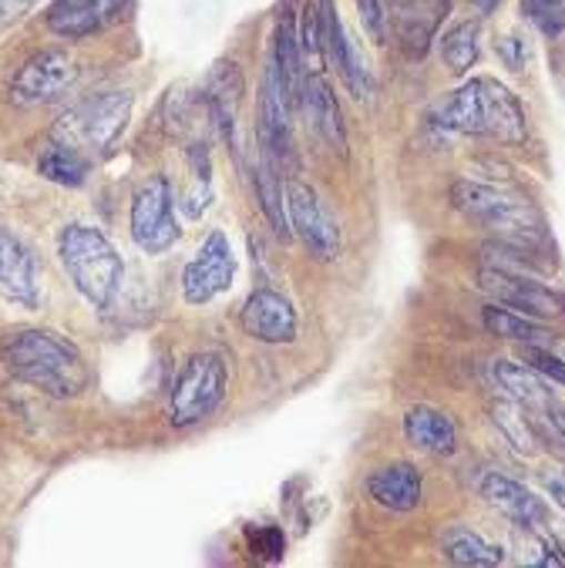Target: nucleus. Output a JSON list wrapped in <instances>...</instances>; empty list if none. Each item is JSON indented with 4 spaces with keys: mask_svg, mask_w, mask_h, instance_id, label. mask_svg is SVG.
I'll return each mask as SVG.
<instances>
[{
    "mask_svg": "<svg viewBox=\"0 0 565 568\" xmlns=\"http://www.w3.org/2000/svg\"><path fill=\"white\" fill-rule=\"evenodd\" d=\"M482 323L492 336H502V339H515V344H542V339H548L552 344V329L542 326V320H532L518 310H508L502 303H488L482 310Z\"/></svg>",
    "mask_w": 565,
    "mask_h": 568,
    "instance_id": "25",
    "label": "nucleus"
},
{
    "mask_svg": "<svg viewBox=\"0 0 565 568\" xmlns=\"http://www.w3.org/2000/svg\"><path fill=\"white\" fill-rule=\"evenodd\" d=\"M478 286L508 310H518L532 320H565V296L528 273L505 270V266H482Z\"/></svg>",
    "mask_w": 565,
    "mask_h": 568,
    "instance_id": "9",
    "label": "nucleus"
},
{
    "mask_svg": "<svg viewBox=\"0 0 565 568\" xmlns=\"http://www.w3.org/2000/svg\"><path fill=\"white\" fill-rule=\"evenodd\" d=\"M253 189H256V199H260V209H263L266 222L273 225V233L286 243L293 236V225H290V212H286V202H283L280 165L266 149H263V155H260V162L253 169Z\"/></svg>",
    "mask_w": 565,
    "mask_h": 568,
    "instance_id": "23",
    "label": "nucleus"
},
{
    "mask_svg": "<svg viewBox=\"0 0 565 568\" xmlns=\"http://www.w3.org/2000/svg\"><path fill=\"white\" fill-rule=\"evenodd\" d=\"M129 119H132V91H101L71 104L51 129V139L98 162L119 145V139L129 129Z\"/></svg>",
    "mask_w": 565,
    "mask_h": 568,
    "instance_id": "5",
    "label": "nucleus"
},
{
    "mask_svg": "<svg viewBox=\"0 0 565 568\" xmlns=\"http://www.w3.org/2000/svg\"><path fill=\"white\" fill-rule=\"evenodd\" d=\"M0 293H4L11 303H21L28 310H34L41 300L38 256L11 230H0Z\"/></svg>",
    "mask_w": 565,
    "mask_h": 568,
    "instance_id": "15",
    "label": "nucleus"
},
{
    "mask_svg": "<svg viewBox=\"0 0 565 568\" xmlns=\"http://www.w3.org/2000/svg\"><path fill=\"white\" fill-rule=\"evenodd\" d=\"M545 491H548V498L565 511V471H552V475L545 478Z\"/></svg>",
    "mask_w": 565,
    "mask_h": 568,
    "instance_id": "36",
    "label": "nucleus"
},
{
    "mask_svg": "<svg viewBox=\"0 0 565 568\" xmlns=\"http://www.w3.org/2000/svg\"><path fill=\"white\" fill-rule=\"evenodd\" d=\"M233 280H236L233 243L222 230H212L182 270V296L189 306H205L225 290H233Z\"/></svg>",
    "mask_w": 565,
    "mask_h": 568,
    "instance_id": "10",
    "label": "nucleus"
},
{
    "mask_svg": "<svg viewBox=\"0 0 565 568\" xmlns=\"http://www.w3.org/2000/svg\"><path fill=\"white\" fill-rule=\"evenodd\" d=\"M38 0H0V28H11L14 21H21Z\"/></svg>",
    "mask_w": 565,
    "mask_h": 568,
    "instance_id": "35",
    "label": "nucleus"
},
{
    "mask_svg": "<svg viewBox=\"0 0 565 568\" xmlns=\"http://www.w3.org/2000/svg\"><path fill=\"white\" fill-rule=\"evenodd\" d=\"M240 326L246 336L260 339V344H293L296 339V310L293 303L276 290H253L250 300L240 310Z\"/></svg>",
    "mask_w": 565,
    "mask_h": 568,
    "instance_id": "14",
    "label": "nucleus"
},
{
    "mask_svg": "<svg viewBox=\"0 0 565 568\" xmlns=\"http://www.w3.org/2000/svg\"><path fill=\"white\" fill-rule=\"evenodd\" d=\"M404 437L427 450V454H455L458 447V424L447 410H437L431 404H417L404 414Z\"/></svg>",
    "mask_w": 565,
    "mask_h": 568,
    "instance_id": "20",
    "label": "nucleus"
},
{
    "mask_svg": "<svg viewBox=\"0 0 565 568\" xmlns=\"http://www.w3.org/2000/svg\"><path fill=\"white\" fill-rule=\"evenodd\" d=\"M78 74H81L78 61L64 48H44L18 68V74L8 88V101L18 108L51 104L74 88Z\"/></svg>",
    "mask_w": 565,
    "mask_h": 568,
    "instance_id": "8",
    "label": "nucleus"
},
{
    "mask_svg": "<svg viewBox=\"0 0 565 568\" xmlns=\"http://www.w3.org/2000/svg\"><path fill=\"white\" fill-rule=\"evenodd\" d=\"M495 424H498V430L508 437V444L512 447H518V450H532L535 447V434H532V427H528V420L518 414V407L515 404H495Z\"/></svg>",
    "mask_w": 565,
    "mask_h": 568,
    "instance_id": "30",
    "label": "nucleus"
},
{
    "mask_svg": "<svg viewBox=\"0 0 565 568\" xmlns=\"http://www.w3.org/2000/svg\"><path fill=\"white\" fill-rule=\"evenodd\" d=\"M91 159H84L78 149L64 145V142H54L48 139V149L41 152L38 159V172L54 182V185H64V189H81L91 175Z\"/></svg>",
    "mask_w": 565,
    "mask_h": 568,
    "instance_id": "26",
    "label": "nucleus"
},
{
    "mask_svg": "<svg viewBox=\"0 0 565 568\" xmlns=\"http://www.w3.org/2000/svg\"><path fill=\"white\" fill-rule=\"evenodd\" d=\"M129 230H132L135 246L149 256H162L179 243L182 230L175 219L172 185L165 175H152L139 185V192L132 195Z\"/></svg>",
    "mask_w": 565,
    "mask_h": 568,
    "instance_id": "7",
    "label": "nucleus"
},
{
    "mask_svg": "<svg viewBox=\"0 0 565 568\" xmlns=\"http://www.w3.org/2000/svg\"><path fill=\"white\" fill-rule=\"evenodd\" d=\"M468 4L478 11V14H495L502 8V0H468Z\"/></svg>",
    "mask_w": 565,
    "mask_h": 568,
    "instance_id": "37",
    "label": "nucleus"
},
{
    "mask_svg": "<svg viewBox=\"0 0 565 568\" xmlns=\"http://www.w3.org/2000/svg\"><path fill=\"white\" fill-rule=\"evenodd\" d=\"M280 71V81L286 88V98L293 108H300V94H303V81H306V68H303V51H300V38H296V18L283 14L276 21V34H273V58H270Z\"/></svg>",
    "mask_w": 565,
    "mask_h": 568,
    "instance_id": "22",
    "label": "nucleus"
},
{
    "mask_svg": "<svg viewBox=\"0 0 565 568\" xmlns=\"http://www.w3.org/2000/svg\"><path fill=\"white\" fill-rule=\"evenodd\" d=\"M296 38H300L303 64H313V71H320V64L326 58V51H323V14H320V0H303L300 21H296Z\"/></svg>",
    "mask_w": 565,
    "mask_h": 568,
    "instance_id": "28",
    "label": "nucleus"
},
{
    "mask_svg": "<svg viewBox=\"0 0 565 568\" xmlns=\"http://www.w3.org/2000/svg\"><path fill=\"white\" fill-rule=\"evenodd\" d=\"M357 8H361V21L367 28V34L374 41L384 38V8H381V0H357Z\"/></svg>",
    "mask_w": 565,
    "mask_h": 568,
    "instance_id": "33",
    "label": "nucleus"
},
{
    "mask_svg": "<svg viewBox=\"0 0 565 568\" xmlns=\"http://www.w3.org/2000/svg\"><path fill=\"white\" fill-rule=\"evenodd\" d=\"M58 256L74 283V290L101 313H108L122 296L125 263L111 240L88 222H71L58 236Z\"/></svg>",
    "mask_w": 565,
    "mask_h": 568,
    "instance_id": "3",
    "label": "nucleus"
},
{
    "mask_svg": "<svg viewBox=\"0 0 565 568\" xmlns=\"http://www.w3.org/2000/svg\"><path fill=\"white\" fill-rule=\"evenodd\" d=\"M451 205H455L468 222H475V225H482V230H488L492 236H498L505 246L532 250V246L545 243L542 212L532 205V199H525L518 192L462 179V182L451 185Z\"/></svg>",
    "mask_w": 565,
    "mask_h": 568,
    "instance_id": "4",
    "label": "nucleus"
},
{
    "mask_svg": "<svg viewBox=\"0 0 565 568\" xmlns=\"http://www.w3.org/2000/svg\"><path fill=\"white\" fill-rule=\"evenodd\" d=\"M250 538V551L260 558V561H280L283 551H286V538L276 525H263V528H250L246 531Z\"/></svg>",
    "mask_w": 565,
    "mask_h": 568,
    "instance_id": "31",
    "label": "nucleus"
},
{
    "mask_svg": "<svg viewBox=\"0 0 565 568\" xmlns=\"http://www.w3.org/2000/svg\"><path fill=\"white\" fill-rule=\"evenodd\" d=\"M243 74L240 68L230 61V64H215L205 91H202V104H205V115L212 122V129L222 135V142H236V119H240V104H243Z\"/></svg>",
    "mask_w": 565,
    "mask_h": 568,
    "instance_id": "17",
    "label": "nucleus"
},
{
    "mask_svg": "<svg viewBox=\"0 0 565 568\" xmlns=\"http://www.w3.org/2000/svg\"><path fill=\"white\" fill-rule=\"evenodd\" d=\"M367 491L381 508L404 515V511H414L424 501V478H421V471L414 465L394 462V465L377 468L367 478Z\"/></svg>",
    "mask_w": 565,
    "mask_h": 568,
    "instance_id": "19",
    "label": "nucleus"
},
{
    "mask_svg": "<svg viewBox=\"0 0 565 568\" xmlns=\"http://www.w3.org/2000/svg\"><path fill=\"white\" fill-rule=\"evenodd\" d=\"M225 387H230V367H225V357L219 351H202L192 354L169 394V424L172 427H192L202 424L205 417H212L222 400H225Z\"/></svg>",
    "mask_w": 565,
    "mask_h": 568,
    "instance_id": "6",
    "label": "nucleus"
},
{
    "mask_svg": "<svg viewBox=\"0 0 565 568\" xmlns=\"http://www.w3.org/2000/svg\"><path fill=\"white\" fill-rule=\"evenodd\" d=\"M498 54H502V58H505V64H508V68H515V71L528 61V48H525V41H522V38H512V34L498 41Z\"/></svg>",
    "mask_w": 565,
    "mask_h": 568,
    "instance_id": "34",
    "label": "nucleus"
},
{
    "mask_svg": "<svg viewBox=\"0 0 565 568\" xmlns=\"http://www.w3.org/2000/svg\"><path fill=\"white\" fill-rule=\"evenodd\" d=\"M300 104H303V111H306V119H310L313 132H316L323 142H330L336 152H347V129H344L341 104H336L333 88H330L316 71L306 74Z\"/></svg>",
    "mask_w": 565,
    "mask_h": 568,
    "instance_id": "18",
    "label": "nucleus"
},
{
    "mask_svg": "<svg viewBox=\"0 0 565 568\" xmlns=\"http://www.w3.org/2000/svg\"><path fill=\"white\" fill-rule=\"evenodd\" d=\"M548 417H552V424H555L558 437L565 440V410H552V407H548Z\"/></svg>",
    "mask_w": 565,
    "mask_h": 568,
    "instance_id": "38",
    "label": "nucleus"
},
{
    "mask_svg": "<svg viewBox=\"0 0 565 568\" xmlns=\"http://www.w3.org/2000/svg\"><path fill=\"white\" fill-rule=\"evenodd\" d=\"M558 357H565V336H552V344H548Z\"/></svg>",
    "mask_w": 565,
    "mask_h": 568,
    "instance_id": "39",
    "label": "nucleus"
},
{
    "mask_svg": "<svg viewBox=\"0 0 565 568\" xmlns=\"http://www.w3.org/2000/svg\"><path fill=\"white\" fill-rule=\"evenodd\" d=\"M320 14H323V51L330 58V64L341 74L344 88L357 98L367 101L374 94V74L364 61V54L357 51V44L351 41L341 11H336L333 0H320Z\"/></svg>",
    "mask_w": 565,
    "mask_h": 568,
    "instance_id": "13",
    "label": "nucleus"
},
{
    "mask_svg": "<svg viewBox=\"0 0 565 568\" xmlns=\"http://www.w3.org/2000/svg\"><path fill=\"white\" fill-rule=\"evenodd\" d=\"M0 364L14 381L54 400H71L91 384L81 351L68 336L44 326H24L0 336Z\"/></svg>",
    "mask_w": 565,
    "mask_h": 568,
    "instance_id": "1",
    "label": "nucleus"
},
{
    "mask_svg": "<svg viewBox=\"0 0 565 568\" xmlns=\"http://www.w3.org/2000/svg\"><path fill=\"white\" fill-rule=\"evenodd\" d=\"M518 11L538 34L552 41L565 34V0H522Z\"/></svg>",
    "mask_w": 565,
    "mask_h": 568,
    "instance_id": "29",
    "label": "nucleus"
},
{
    "mask_svg": "<svg viewBox=\"0 0 565 568\" xmlns=\"http://www.w3.org/2000/svg\"><path fill=\"white\" fill-rule=\"evenodd\" d=\"M498 387L522 407L528 410H548L555 400V390L548 387V377H542L532 364H518V361H495L492 367Z\"/></svg>",
    "mask_w": 565,
    "mask_h": 568,
    "instance_id": "21",
    "label": "nucleus"
},
{
    "mask_svg": "<svg viewBox=\"0 0 565 568\" xmlns=\"http://www.w3.org/2000/svg\"><path fill=\"white\" fill-rule=\"evenodd\" d=\"M525 364H532L542 377H548L552 384H562L565 387V357H558L552 347H542V344H528L525 347Z\"/></svg>",
    "mask_w": 565,
    "mask_h": 568,
    "instance_id": "32",
    "label": "nucleus"
},
{
    "mask_svg": "<svg viewBox=\"0 0 565 568\" xmlns=\"http://www.w3.org/2000/svg\"><path fill=\"white\" fill-rule=\"evenodd\" d=\"M441 551H444V558L451 565H465V568H492V565L505 561L502 545H492L485 535H478V531H472L465 525H455V528L444 531Z\"/></svg>",
    "mask_w": 565,
    "mask_h": 568,
    "instance_id": "24",
    "label": "nucleus"
},
{
    "mask_svg": "<svg viewBox=\"0 0 565 568\" xmlns=\"http://www.w3.org/2000/svg\"><path fill=\"white\" fill-rule=\"evenodd\" d=\"M478 495L498 511L505 515L508 521H515L518 528L525 531H538L548 525V508L538 495H532L525 485H518L515 478L508 475H498V471H488L482 475L478 481Z\"/></svg>",
    "mask_w": 565,
    "mask_h": 568,
    "instance_id": "16",
    "label": "nucleus"
},
{
    "mask_svg": "<svg viewBox=\"0 0 565 568\" xmlns=\"http://www.w3.org/2000/svg\"><path fill=\"white\" fill-rule=\"evenodd\" d=\"M478 38H482V31L472 21L455 24L451 31H444V38H441V61L447 64L451 74L465 78L475 68V61H478Z\"/></svg>",
    "mask_w": 565,
    "mask_h": 568,
    "instance_id": "27",
    "label": "nucleus"
},
{
    "mask_svg": "<svg viewBox=\"0 0 565 568\" xmlns=\"http://www.w3.org/2000/svg\"><path fill=\"white\" fill-rule=\"evenodd\" d=\"M286 212H290L293 233L303 240V246L310 250L313 260L330 263L341 256V225L326 215L320 195L306 182H300V179L286 182Z\"/></svg>",
    "mask_w": 565,
    "mask_h": 568,
    "instance_id": "11",
    "label": "nucleus"
},
{
    "mask_svg": "<svg viewBox=\"0 0 565 568\" xmlns=\"http://www.w3.org/2000/svg\"><path fill=\"white\" fill-rule=\"evenodd\" d=\"M132 8V0H54L44 14L51 34L64 41H84L115 28Z\"/></svg>",
    "mask_w": 565,
    "mask_h": 568,
    "instance_id": "12",
    "label": "nucleus"
},
{
    "mask_svg": "<svg viewBox=\"0 0 565 568\" xmlns=\"http://www.w3.org/2000/svg\"><path fill=\"white\" fill-rule=\"evenodd\" d=\"M431 122L455 135L495 139L505 145H518L528 135L525 108L518 98L495 78H472L447 101L434 108Z\"/></svg>",
    "mask_w": 565,
    "mask_h": 568,
    "instance_id": "2",
    "label": "nucleus"
}]
</instances>
